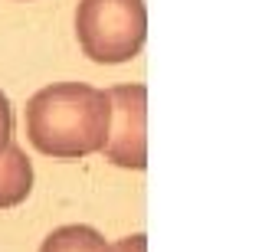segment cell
I'll use <instances>...</instances> for the list:
<instances>
[{"label": "cell", "mask_w": 262, "mask_h": 252, "mask_svg": "<svg viewBox=\"0 0 262 252\" xmlns=\"http://www.w3.org/2000/svg\"><path fill=\"white\" fill-rule=\"evenodd\" d=\"M108 134L102 154L118 167L144 170L147 167V88L144 85H118L108 88Z\"/></svg>", "instance_id": "3"}, {"label": "cell", "mask_w": 262, "mask_h": 252, "mask_svg": "<svg viewBox=\"0 0 262 252\" xmlns=\"http://www.w3.org/2000/svg\"><path fill=\"white\" fill-rule=\"evenodd\" d=\"M108 92L85 82H56L27 102V138L46 157L82 161L108 134Z\"/></svg>", "instance_id": "1"}, {"label": "cell", "mask_w": 262, "mask_h": 252, "mask_svg": "<svg viewBox=\"0 0 262 252\" xmlns=\"http://www.w3.org/2000/svg\"><path fill=\"white\" fill-rule=\"evenodd\" d=\"M33 190V164L23 154V148H16L10 141L0 151V210L20 207Z\"/></svg>", "instance_id": "4"}, {"label": "cell", "mask_w": 262, "mask_h": 252, "mask_svg": "<svg viewBox=\"0 0 262 252\" xmlns=\"http://www.w3.org/2000/svg\"><path fill=\"white\" fill-rule=\"evenodd\" d=\"M76 36L95 62L118 66L135 59L147 39L144 0H79Z\"/></svg>", "instance_id": "2"}, {"label": "cell", "mask_w": 262, "mask_h": 252, "mask_svg": "<svg viewBox=\"0 0 262 252\" xmlns=\"http://www.w3.org/2000/svg\"><path fill=\"white\" fill-rule=\"evenodd\" d=\"M13 138V111H10V99L0 92V151L10 144Z\"/></svg>", "instance_id": "6"}, {"label": "cell", "mask_w": 262, "mask_h": 252, "mask_svg": "<svg viewBox=\"0 0 262 252\" xmlns=\"http://www.w3.org/2000/svg\"><path fill=\"white\" fill-rule=\"evenodd\" d=\"M115 252H147V239L144 236H128V239H121L118 246H112Z\"/></svg>", "instance_id": "7"}, {"label": "cell", "mask_w": 262, "mask_h": 252, "mask_svg": "<svg viewBox=\"0 0 262 252\" xmlns=\"http://www.w3.org/2000/svg\"><path fill=\"white\" fill-rule=\"evenodd\" d=\"M39 252H115L92 226H59L43 239Z\"/></svg>", "instance_id": "5"}]
</instances>
